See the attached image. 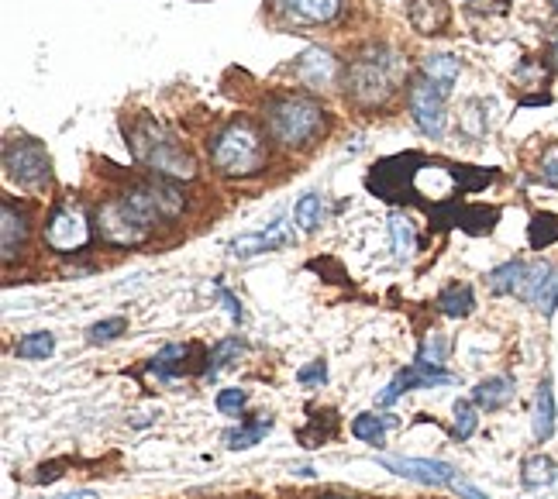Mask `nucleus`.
<instances>
[{"mask_svg":"<svg viewBox=\"0 0 558 499\" xmlns=\"http://www.w3.org/2000/svg\"><path fill=\"white\" fill-rule=\"evenodd\" d=\"M527 241H531V248H548L558 241V217L555 214H534L531 224H527Z\"/></svg>","mask_w":558,"mask_h":499,"instance_id":"24","label":"nucleus"},{"mask_svg":"<svg viewBox=\"0 0 558 499\" xmlns=\"http://www.w3.org/2000/svg\"><path fill=\"white\" fill-rule=\"evenodd\" d=\"M496 221H500L496 207H462L459 214V228L469 231V235H486V231H493Z\"/></svg>","mask_w":558,"mask_h":499,"instance_id":"22","label":"nucleus"},{"mask_svg":"<svg viewBox=\"0 0 558 499\" xmlns=\"http://www.w3.org/2000/svg\"><path fill=\"white\" fill-rule=\"evenodd\" d=\"M386 472L403 475V479L424 482V486H452L455 469L448 462H431V458H379Z\"/></svg>","mask_w":558,"mask_h":499,"instance_id":"11","label":"nucleus"},{"mask_svg":"<svg viewBox=\"0 0 558 499\" xmlns=\"http://www.w3.org/2000/svg\"><path fill=\"white\" fill-rule=\"evenodd\" d=\"M541 179H545L548 186H558V145H552L541 155Z\"/></svg>","mask_w":558,"mask_h":499,"instance_id":"37","label":"nucleus"},{"mask_svg":"<svg viewBox=\"0 0 558 499\" xmlns=\"http://www.w3.org/2000/svg\"><path fill=\"white\" fill-rule=\"evenodd\" d=\"M421 69H424V80L431 83V87H438L441 93H452V87H455V80H459V59H452V56H424V62H421Z\"/></svg>","mask_w":558,"mask_h":499,"instance_id":"17","label":"nucleus"},{"mask_svg":"<svg viewBox=\"0 0 558 499\" xmlns=\"http://www.w3.org/2000/svg\"><path fill=\"white\" fill-rule=\"evenodd\" d=\"M321 499H338V496H321Z\"/></svg>","mask_w":558,"mask_h":499,"instance_id":"45","label":"nucleus"},{"mask_svg":"<svg viewBox=\"0 0 558 499\" xmlns=\"http://www.w3.org/2000/svg\"><path fill=\"white\" fill-rule=\"evenodd\" d=\"M328 128V114L310 97H276L266 104V131L283 148H307Z\"/></svg>","mask_w":558,"mask_h":499,"instance_id":"2","label":"nucleus"},{"mask_svg":"<svg viewBox=\"0 0 558 499\" xmlns=\"http://www.w3.org/2000/svg\"><path fill=\"white\" fill-rule=\"evenodd\" d=\"M211 162L224 176H255L266 169V138L252 121L238 118L214 135Z\"/></svg>","mask_w":558,"mask_h":499,"instance_id":"4","label":"nucleus"},{"mask_svg":"<svg viewBox=\"0 0 558 499\" xmlns=\"http://www.w3.org/2000/svg\"><path fill=\"white\" fill-rule=\"evenodd\" d=\"M472 307H476V296H472V286H448L445 293L438 296V310L445 317H469Z\"/></svg>","mask_w":558,"mask_h":499,"instance_id":"20","label":"nucleus"},{"mask_svg":"<svg viewBox=\"0 0 558 499\" xmlns=\"http://www.w3.org/2000/svg\"><path fill=\"white\" fill-rule=\"evenodd\" d=\"M269 427H273V420L262 413V417H252L248 424L224 434V444H228V448H235V451H245V448H252V444H259L262 438H266Z\"/></svg>","mask_w":558,"mask_h":499,"instance_id":"19","label":"nucleus"},{"mask_svg":"<svg viewBox=\"0 0 558 499\" xmlns=\"http://www.w3.org/2000/svg\"><path fill=\"white\" fill-rule=\"evenodd\" d=\"M555 62H558V45H555Z\"/></svg>","mask_w":558,"mask_h":499,"instance_id":"44","label":"nucleus"},{"mask_svg":"<svg viewBox=\"0 0 558 499\" xmlns=\"http://www.w3.org/2000/svg\"><path fill=\"white\" fill-rule=\"evenodd\" d=\"M293 221H297L300 231H314L317 224L324 221V200L314 197V193H307V197L293 207Z\"/></svg>","mask_w":558,"mask_h":499,"instance_id":"27","label":"nucleus"},{"mask_svg":"<svg viewBox=\"0 0 558 499\" xmlns=\"http://www.w3.org/2000/svg\"><path fill=\"white\" fill-rule=\"evenodd\" d=\"M62 465H66V462H52V465H45V469L42 472H38V482H52V479H59V469H62Z\"/></svg>","mask_w":558,"mask_h":499,"instance_id":"41","label":"nucleus"},{"mask_svg":"<svg viewBox=\"0 0 558 499\" xmlns=\"http://www.w3.org/2000/svg\"><path fill=\"white\" fill-rule=\"evenodd\" d=\"M510 400H514V379L510 376L483 379L476 389H472V403L483 410H500V407H507Z\"/></svg>","mask_w":558,"mask_h":499,"instance_id":"16","label":"nucleus"},{"mask_svg":"<svg viewBox=\"0 0 558 499\" xmlns=\"http://www.w3.org/2000/svg\"><path fill=\"white\" fill-rule=\"evenodd\" d=\"M548 4H552V7H555V11H558V0H548Z\"/></svg>","mask_w":558,"mask_h":499,"instance_id":"43","label":"nucleus"},{"mask_svg":"<svg viewBox=\"0 0 558 499\" xmlns=\"http://www.w3.org/2000/svg\"><path fill=\"white\" fill-rule=\"evenodd\" d=\"M93 224H97V235L104 238L107 245H118V248L142 245L155 228L149 217L138 214V210L131 207V200L124 197V193L121 197H114V200H107V204H100L97 221Z\"/></svg>","mask_w":558,"mask_h":499,"instance_id":"5","label":"nucleus"},{"mask_svg":"<svg viewBox=\"0 0 558 499\" xmlns=\"http://www.w3.org/2000/svg\"><path fill=\"white\" fill-rule=\"evenodd\" d=\"M290 235H286V224L279 221L269 231H259V235H242L231 241V255L235 259H248V255H262V252H273V248H283Z\"/></svg>","mask_w":558,"mask_h":499,"instance_id":"15","label":"nucleus"},{"mask_svg":"<svg viewBox=\"0 0 558 499\" xmlns=\"http://www.w3.org/2000/svg\"><path fill=\"white\" fill-rule=\"evenodd\" d=\"M45 241H49L56 252H80L90 241V224L87 214L73 204H62L56 214L45 224Z\"/></svg>","mask_w":558,"mask_h":499,"instance_id":"8","label":"nucleus"},{"mask_svg":"<svg viewBox=\"0 0 558 499\" xmlns=\"http://www.w3.org/2000/svg\"><path fill=\"white\" fill-rule=\"evenodd\" d=\"M297 379L304 382V386H310V382H324V379H328V365H324V362L304 365V369L297 372Z\"/></svg>","mask_w":558,"mask_h":499,"instance_id":"38","label":"nucleus"},{"mask_svg":"<svg viewBox=\"0 0 558 499\" xmlns=\"http://www.w3.org/2000/svg\"><path fill=\"white\" fill-rule=\"evenodd\" d=\"M445 355H448V341L441 338V334H428L424 345H421V355H417V362L431 365V369H441V365H445Z\"/></svg>","mask_w":558,"mask_h":499,"instance_id":"32","label":"nucleus"},{"mask_svg":"<svg viewBox=\"0 0 558 499\" xmlns=\"http://www.w3.org/2000/svg\"><path fill=\"white\" fill-rule=\"evenodd\" d=\"M534 303H538V310H541V314H545V317H552V314H555V307H558V272H555L552 279H548L545 290L538 293V300H534Z\"/></svg>","mask_w":558,"mask_h":499,"instance_id":"36","label":"nucleus"},{"mask_svg":"<svg viewBox=\"0 0 558 499\" xmlns=\"http://www.w3.org/2000/svg\"><path fill=\"white\" fill-rule=\"evenodd\" d=\"M131 152L145 169L166 179H193L197 176V162L186 148L176 142V135L166 124L142 118L131 128Z\"/></svg>","mask_w":558,"mask_h":499,"instance_id":"1","label":"nucleus"},{"mask_svg":"<svg viewBox=\"0 0 558 499\" xmlns=\"http://www.w3.org/2000/svg\"><path fill=\"white\" fill-rule=\"evenodd\" d=\"M269 11L283 25H328L341 11V0H269Z\"/></svg>","mask_w":558,"mask_h":499,"instance_id":"9","label":"nucleus"},{"mask_svg":"<svg viewBox=\"0 0 558 499\" xmlns=\"http://www.w3.org/2000/svg\"><path fill=\"white\" fill-rule=\"evenodd\" d=\"M59 499H100L93 489H73V493H66V496H59Z\"/></svg>","mask_w":558,"mask_h":499,"instance_id":"42","label":"nucleus"},{"mask_svg":"<svg viewBox=\"0 0 558 499\" xmlns=\"http://www.w3.org/2000/svg\"><path fill=\"white\" fill-rule=\"evenodd\" d=\"M242 341H238V338H228V341H221V345H217L214 348V355H211V365H207V379H217V372H221L224 369V365H228V358L231 355H238V352H242Z\"/></svg>","mask_w":558,"mask_h":499,"instance_id":"33","label":"nucleus"},{"mask_svg":"<svg viewBox=\"0 0 558 499\" xmlns=\"http://www.w3.org/2000/svg\"><path fill=\"white\" fill-rule=\"evenodd\" d=\"M124 317H111V321H100L90 327V345H107V341H114L118 334H124Z\"/></svg>","mask_w":558,"mask_h":499,"instance_id":"34","label":"nucleus"},{"mask_svg":"<svg viewBox=\"0 0 558 499\" xmlns=\"http://www.w3.org/2000/svg\"><path fill=\"white\" fill-rule=\"evenodd\" d=\"M245 403H248L245 389H221V393H217V410L221 413H238Z\"/></svg>","mask_w":558,"mask_h":499,"instance_id":"35","label":"nucleus"},{"mask_svg":"<svg viewBox=\"0 0 558 499\" xmlns=\"http://www.w3.org/2000/svg\"><path fill=\"white\" fill-rule=\"evenodd\" d=\"M452 489H455V496H462V499H490L486 493H479L476 486H469V482H462V479H455Z\"/></svg>","mask_w":558,"mask_h":499,"instance_id":"39","label":"nucleus"},{"mask_svg":"<svg viewBox=\"0 0 558 499\" xmlns=\"http://www.w3.org/2000/svg\"><path fill=\"white\" fill-rule=\"evenodd\" d=\"M555 475H558V465L545 455H534V458H527L524 462V486H531V489L555 482Z\"/></svg>","mask_w":558,"mask_h":499,"instance_id":"25","label":"nucleus"},{"mask_svg":"<svg viewBox=\"0 0 558 499\" xmlns=\"http://www.w3.org/2000/svg\"><path fill=\"white\" fill-rule=\"evenodd\" d=\"M407 18L417 35H441L452 21V7L445 0H410Z\"/></svg>","mask_w":558,"mask_h":499,"instance_id":"14","label":"nucleus"},{"mask_svg":"<svg viewBox=\"0 0 558 499\" xmlns=\"http://www.w3.org/2000/svg\"><path fill=\"white\" fill-rule=\"evenodd\" d=\"M527 279V265L524 262H507L500 269L490 272V290L493 293H521Z\"/></svg>","mask_w":558,"mask_h":499,"instance_id":"21","label":"nucleus"},{"mask_svg":"<svg viewBox=\"0 0 558 499\" xmlns=\"http://www.w3.org/2000/svg\"><path fill=\"white\" fill-rule=\"evenodd\" d=\"M293 76H297L304 87L310 90H328L331 83L338 80V62L331 52L324 49H310L304 56L297 59V66H293Z\"/></svg>","mask_w":558,"mask_h":499,"instance_id":"12","label":"nucleus"},{"mask_svg":"<svg viewBox=\"0 0 558 499\" xmlns=\"http://www.w3.org/2000/svg\"><path fill=\"white\" fill-rule=\"evenodd\" d=\"M555 276V269L548 262H534V265H527V279H524V286H521V293L517 296H524V300H538V293L545 290V283L548 279Z\"/></svg>","mask_w":558,"mask_h":499,"instance_id":"28","label":"nucleus"},{"mask_svg":"<svg viewBox=\"0 0 558 499\" xmlns=\"http://www.w3.org/2000/svg\"><path fill=\"white\" fill-rule=\"evenodd\" d=\"M407 107L414 114V124L428 138L445 135V93L431 87L428 80H414V87L407 90Z\"/></svg>","mask_w":558,"mask_h":499,"instance_id":"7","label":"nucleus"},{"mask_svg":"<svg viewBox=\"0 0 558 499\" xmlns=\"http://www.w3.org/2000/svg\"><path fill=\"white\" fill-rule=\"evenodd\" d=\"M176 358H186V348H180V345H166L159 355L152 358V372H155L159 379H173L176 369H180V362H176Z\"/></svg>","mask_w":558,"mask_h":499,"instance_id":"30","label":"nucleus"},{"mask_svg":"<svg viewBox=\"0 0 558 499\" xmlns=\"http://www.w3.org/2000/svg\"><path fill=\"white\" fill-rule=\"evenodd\" d=\"M403 80V59L393 49H366L362 56L352 59L345 73V90L352 93L359 104L376 107L383 104L386 97H393V90L400 87Z\"/></svg>","mask_w":558,"mask_h":499,"instance_id":"3","label":"nucleus"},{"mask_svg":"<svg viewBox=\"0 0 558 499\" xmlns=\"http://www.w3.org/2000/svg\"><path fill=\"white\" fill-rule=\"evenodd\" d=\"M390 235H393V252H397V259H410L417 248V238H414V224H410L400 210L390 214Z\"/></svg>","mask_w":558,"mask_h":499,"instance_id":"23","label":"nucleus"},{"mask_svg":"<svg viewBox=\"0 0 558 499\" xmlns=\"http://www.w3.org/2000/svg\"><path fill=\"white\" fill-rule=\"evenodd\" d=\"M552 434H555V393H552V379H545L538 389V403H534V438L548 441Z\"/></svg>","mask_w":558,"mask_h":499,"instance_id":"18","label":"nucleus"},{"mask_svg":"<svg viewBox=\"0 0 558 499\" xmlns=\"http://www.w3.org/2000/svg\"><path fill=\"white\" fill-rule=\"evenodd\" d=\"M28 214L21 207H14L11 200L0 204V248H4V262H14V255L25 248L28 241Z\"/></svg>","mask_w":558,"mask_h":499,"instance_id":"13","label":"nucleus"},{"mask_svg":"<svg viewBox=\"0 0 558 499\" xmlns=\"http://www.w3.org/2000/svg\"><path fill=\"white\" fill-rule=\"evenodd\" d=\"M476 424H479L476 403H469V400H459V403H455V438H459V441H469L472 434H476Z\"/></svg>","mask_w":558,"mask_h":499,"instance_id":"31","label":"nucleus"},{"mask_svg":"<svg viewBox=\"0 0 558 499\" xmlns=\"http://www.w3.org/2000/svg\"><path fill=\"white\" fill-rule=\"evenodd\" d=\"M4 173L18 186H42L49 179V155L35 138H11L4 145Z\"/></svg>","mask_w":558,"mask_h":499,"instance_id":"6","label":"nucleus"},{"mask_svg":"<svg viewBox=\"0 0 558 499\" xmlns=\"http://www.w3.org/2000/svg\"><path fill=\"white\" fill-rule=\"evenodd\" d=\"M448 382H455L452 372L445 369H431V365H407L403 372H397V379L390 382V386L379 393V407H390V403H397L403 393H410V389H431V386H448Z\"/></svg>","mask_w":558,"mask_h":499,"instance_id":"10","label":"nucleus"},{"mask_svg":"<svg viewBox=\"0 0 558 499\" xmlns=\"http://www.w3.org/2000/svg\"><path fill=\"white\" fill-rule=\"evenodd\" d=\"M217 296H221V300L228 303V314L235 317V321H242V303H238L235 296H231L228 290H224V286H217Z\"/></svg>","mask_w":558,"mask_h":499,"instance_id":"40","label":"nucleus"},{"mask_svg":"<svg viewBox=\"0 0 558 499\" xmlns=\"http://www.w3.org/2000/svg\"><path fill=\"white\" fill-rule=\"evenodd\" d=\"M390 424H393L390 417H372V413H362V417L352 420V434L359 441L383 444V434H386V427H390Z\"/></svg>","mask_w":558,"mask_h":499,"instance_id":"26","label":"nucleus"},{"mask_svg":"<svg viewBox=\"0 0 558 499\" xmlns=\"http://www.w3.org/2000/svg\"><path fill=\"white\" fill-rule=\"evenodd\" d=\"M52 348H56V338L49 331H35L18 341V358H49Z\"/></svg>","mask_w":558,"mask_h":499,"instance_id":"29","label":"nucleus"}]
</instances>
